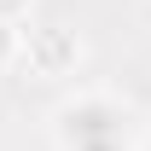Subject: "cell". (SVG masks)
Here are the masks:
<instances>
[{
    "label": "cell",
    "mask_w": 151,
    "mask_h": 151,
    "mask_svg": "<svg viewBox=\"0 0 151 151\" xmlns=\"http://www.w3.org/2000/svg\"><path fill=\"white\" fill-rule=\"evenodd\" d=\"M70 139H76V145L116 139V116L105 111V105H81V111H70Z\"/></svg>",
    "instance_id": "cell-1"
},
{
    "label": "cell",
    "mask_w": 151,
    "mask_h": 151,
    "mask_svg": "<svg viewBox=\"0 0 151 151\" xmlns=\"http://www.w3.org/2000/svg\"><path fill=\"white\" fill-rule=\"evenodd\" d=\"M0 52H6V35H0Z\"/></svg>",
    "instance_id": "cell-2"
}]
</instances>
